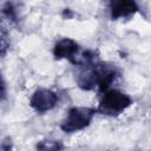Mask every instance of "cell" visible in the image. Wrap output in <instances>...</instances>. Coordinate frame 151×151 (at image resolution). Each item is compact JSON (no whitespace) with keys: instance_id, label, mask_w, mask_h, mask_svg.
Returning <instances> with one entry per match:
<instances>
[{"instance_id":"obj_2","label":"cell","mask_w":151,"mask_h":151,"mask_svg":"<svg viewBox=\"0 0 151 151\" xmlns=\"http://www.w3.org/2000/svg\"><path fill=\"white\" fill-rule=\"evenodd\" d=\"M96 112L97 110L92 107H84V106L71 107L67 111L66 118L61 122L60 129L66 133L81 131L91 124Z\"/></svg>"},{"instance_id":"obj_8","label":"cell","mask_w":151,"mask_h":151,"mask_svg":"<svg viewBox=\"0 0 151 151\" xmlns=\"http://www.w3.org/2000/svg\"><path fill=\"white\" fill-rule=\"evenodd\" d=\"M7 47H9V42H7V32L5 27H2L1 29V55L2 57L6 54Z\"/></svg>"},{"instance_id":"obj_10","label":"cell","mask_w":151,"mask_h":151,"mask_svg":"<svg viewBox=\"0 0 151 151\" xmlns=\"http://www.w3.org/2000/svg\"><path fill=\"white\" fill-rule=\"evenodd\" d=\"M6 97V91H5V81L2 79V83H1V99L4 100Z\"/></svg>"},{"instance_id":"obj_1","label":"cell","mask_w":151,"mask_h":151,"mask_svg":"<svg viewBox=\"0 0 151 151\" xmlns=\"http://www.w3.org/2000/svg\"><path fill=\"white\" fill-rule=\"evenodd\" d=\"M133 104L131 97L119 90H107L99 101L97 112L105 116H119Z\"/></svg>"},{"instance_id":"obj_7","label":"cell","mask_w":151,"mask_h":151,"mask_svg":"<svg viewBox=\"0 0 151 151\" xmlns=\"http://www.w3.org/2000/svg\"><path fill=\"white\" fill-rule=\"evenodd\" d=\"M2 13L4 15L12 22H17L19 20V15H18V9L15 8L14 4L12 2H6L2 7Z\"/></svg>"},{"instance_id":"obj_3","label":"cell","mask_w":151,"mask_h":151,"mask_svg":"<svg viewBox=\"0 0 151 151\" xmlns=\"http://www.w3.org/2000/svg\"><path fill=\"white\" fill-rule=\"evenodd\" d=\"M58 104V96L55 92H53L50 88L40 87L34 91L29 99V105L31 107L38 112V113H44L47 111H51L54 109Z\"/></svg>"},{"instance_id":"obj_6","label":"cell","mask_w":151,"mask_h":151,"mask_svg":"<svg viewBox=\"0 0 151 151\" xmlns=\"http://www.w3.org/2000/svg\"><path fill=\"white\" fill-rule=\"evenodd\" d=\"M38 151H63L64 143L59 139H42L35 145Z\"/></svg>"},{"instance_id":"obj_5","label":"cell","mask_w":151,"mask_h":151,"mask_svg":"<svg viewBox=\"0 0 151 151\" xmlns=\"http://www.w3.org/2000/svg\"><path fill=\"white\" fill-rule=\"evenodd\" d=\"M111 19H126L134 15L138 12V5L131 0H118L111 1L109 5Z\"/></svg>"},{"instance_id":"obj_9","label":"cell","mask_w":151,"mask_h":151,"mask_svg":"<svg viewBox=\"0 0 151 151\" xmlns=\"http://www.w3.org/2000/svg\"><path fill=\"white\" fill-rule=\"evenodd\" d=\"M1 150L2 151H12V142H11V139L8 137L2 140V143H1Z\"/></svg>"},{"instance_id":"obj_4","label":"cell","mask_w":151,"mask_h":151,"mask_svg":"<svg viewBox=\"0 0 151 151\" xmlns=\"http://www.w3.org/2000/svg\"><path fill=\"white\" fill-rule=\"evenodd\" d=\"M78 52H79V45L76 40L71 38H63L58 40L53 47L54 59L57 60L67 59L73 65L77 64V60L79 58Z\"/></svg>"}]
</instances>
